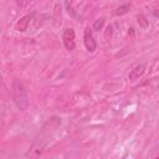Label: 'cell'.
<instances>
[{
    "label": "cell",
    "mask_w": 159,
    "mask_h": 159,
    "mask_svg": "<svg viewBox=\"0 0 159 159\" xmlns=\"http://www.w3.org/2000/svg\"><path fill=\"white\" fill-rule=\"evenodd\" d=\"M83 43H84L86 50L88 52H93L97 48V42H96L94 37H93L92 29H89V27H86L84 29V32H83Z\"/></svg>",
    "instance_id": "3957f363"
},
{
    "label": "cell",
    "mask_w": 159,
    "mask_h": 159,
    "mask_svg": "<svg viewBox=\"0 0 159 159\" xmlns=\"http://www.w3.org/2000/svg\"><path fill=\"white\" fill-rule=\"evenodd\" d=\"M112 34H113V26H112V25H109V26H107V29H106L104 37H106L107 40H109V39L112 37Z\"/></svg>",
    "instance_id": "30bf717a"
},
{
    "label": "cell",
    "mask_w": 159,
    "mask_h": 159,
    "mask_svg": "<svg viewBox=\"0 0 159 159\" xmlns=\"http://www.w3.org/2000/svg\"><path fill=\"white\" fill-rule=\"evenodd\" d=\"M144 72H145V63H139L130 70V72L128 73V80L130 82H134V81L139 80L144 75Z\"/></svg>",
    "instance_id": "5b68a950"
},
{
    "label": "cell",
    "mask_w": 159,
    "mask_h": 159,
    "mask_svg": "<svg viewBox=\"0 0 159 159\" xmlns=\"http://www.w3.org/2000/svg\"><path fill=\"white\" fill-rule=\"evenodd\" d=\"M12 98L16 107L20 111H26L29 108V97L26 89L22 86V83L17 80H14L12 82Z\"/></svg>",
    "instance_id": "7a4b0ae2"
},
{
    "label": "cell",
    "mask_w": 159,
    "mask_h": 159,
    "mask_svg": "<svg viewBox=\"0 0 159 159\" xmlns=\"http://www.w3.org/2000/svg\"><path fill=\"white\" fill-rule=\"evenodd\" d=\"M61 125V119L58 117H51L42 127V130L39 135V138H36V140L34 142L32 147L37 145V153H41L43 150V148L47 145L48 140H51V138L55 135L56 130L60 128Z\"/></svg>",
    "instance_id": "6da1fadb"
},
{
    "label": "cell",
    "mask_w": 159,
    "mask_h": 159,
    "mask_svg": "<svg viewBox=\"0 0 159 159\" xmlns=\"http://www.w3.org/2000/svg\"><path fill=\"white\" fill-rule=\"evenodd\" d=\"M34 16H35V12H31V14H27V15H25L24 17H21L19 21H17V24H16V30L17 31H25V30H27V27H29V24H30V21L34 19Z\"/></svg>",
    "instance_id": "8992f818"
},
{
    "label": "cell",
    "mask_w": 159,
    "mask_h": 159,
    "mask_svg": "<svg viewBox=\"0 0 159 159\" xmlns=\"http://www.w3.org/2000/svg\"><path fill=\"white\" fill-rule=\"evenodd\" d=\"M104 22H106V19H104V17H99V19H97V20L94 21V24H93V30H94V31H99V30H102Z\"/></svg>",
    "instance_id": "ba28073f"
},
{
    "label": "cell",
    "mask_w": 159,
    "mask_h": 159,
    "mask_svg": "<svg viewBox=\"0 0 159 159\" xmlns=\"http://www.w3.org/2000/svg\"><path fill=\"white\" fill-rule=\"evenodd\" d=\"M129 9H130V5H129V4H125V5H122V6L117 7V10L114 11V14H116L117 16H120V15L127 14V12L129 11Z\"/></svg>",
    "instance_id": "52a82bcc"
},
{
    "label": "cell",
    "mask_w": 159,
    "mask_h": 159,
    "mask_svg": "<svg viewBox=\"0 0 159 159\" xmlns=\"http://www.w3.org/2000/svg\"><path fill=\"white\" fill-rule=\"evenodd\" d=\"M137 20H138V24H139L143 29H147V27L149 26V22L147 21V19H145L143 15H138V16H137Z\"/></svg>",
    "instance_id": "9c48e42d"
},
{
    "label": "cell",
    "mask_w": 159,
    "mask_h": 159,
    "mask_svg": "<svg viewBox=\"0 0 159 159\" xmlns=\"http://www.w3.org/2000/svg\"><path fill=\"white\" fill-rule=\"evenodd\" d=\"M62 40H63L65 47H66L68 51H72V50L76 47V43H75V30H73L72 27L66 29V30L63 31Z\"/></svg>",
    "instance_id": "277c9868"
}]
</instances>
